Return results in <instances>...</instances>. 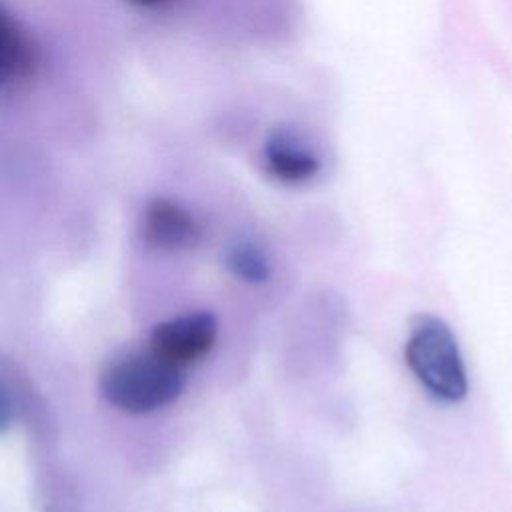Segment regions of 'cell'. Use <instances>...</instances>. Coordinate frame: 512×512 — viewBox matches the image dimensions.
Segmentation results:
<instances>
[{"instance_id": "9c48e42d", "label": "cell", "mask_w": 512, "mask_h": 512, "mask_svg": "<svg viewBox=\"0 0 512 512\" xmlns=\"http://www.w3.org/2000/svg\"><path fill=\"white\" fill-rule=\"evenodd\" d=\"M132 2L142 4V6H154V4H158V2H162V0H132Z\"/></svg>"}, {"instance_id": "8992f818", "label": "cell", "mask_w": 512, "mask_h": 512, "mask_svg": "<svg viewBox=\"0 0 512 512\" xmlns=\"http://www.w3.org/2000/svg\"><path fill=\"white\" fill-rule=\"evenodd\" d=\"M32 70V46L20 26L0 8V88L22 80Z\"/></svg>"}, {"instance_id": "6da1fadb", "label": "cell", "mask_w": 512, "mask_h": 512, "mask_svg": "<svg viewBox=\"0 0 512 512\" xmlns=\"http://www.w3.org/2000/svg\"><path fill=\"white\" fill-rule=\"evenodd\" d=\"M182 388V368L160 358L150 348L110 362L100 378L104 398L128 414L158 410L174 402Z\"/></svg>"}, {"instance_id": "277c9868", "label": "cell", "mask_w": 512, "mask_h": 512, "mask_svg": "<svg viewBox=\"0 0 512 512\" xmlns=\"http://www.w3.org/2000/svg\"><path fill=\"white\" fill-rule=\"evenodd\" d=\"M262 166L270 178L298 186L320 174L322 158L296 128L278 126L262 146Z\"/></svg>"}, {"instance_id": "7a4b0ae2", "label": "cell", "mask_w": 512, "mask_h": 512, "mask_svg": "<svg viewBox=\"0 0 512 512\" xmlns=\"http://www.w3.org/2000/svg\"><path fill=\"white\" fill-rule=\"evenodd\" d=\"M406 364L420 384L444 402L468 392L466 368L448 324L436 316H418L406 340Z\"/></svg>"}, {"instance_id": "ba28073f", "label": "cell", "mask_w": 512, "mask_h": 512, "mask_svg": "<svg viewBox=\"0 0 512 512\" xmlns=\"http://www.w3.org/2000/svg\"><path fill=\"white\" fill-rule=\"evenodd\" d=\"M10 424V404L4 398V394L0 392V432L6 430Z\"/></svg>"}, {"instance_id": "3957f363", "label": "cell", "mask_w": 512, "mask_h": 512, "mask_svg": "<svg viewBox=\"0 0 512 512\" xmlns=\"http://www.w3.org/2000/svg\"><path fill=\"white\" fill-rule=\"evenodd\" d=\"M216 318L194 312L158 324L150 334V350L178 368L200 360L216 340Z\"/></svg>"}, {"instance_id": "5b68a950", "label": "cell", "mask_w": 512, "mask_h": 512, "mask_svg": "<svg viewBox=\"0 0 512 512\" xmlns=\"http://www.w3.org/2000/svg\"><path fill=\"white\" fill-rule=\"evenodd\" d=\"M142 236L154 248L184 250L198 244L202 228L198 220L178 202L156 198L144 210Z\"/></svg>"}, {"instance_id": "52a82bcc", "label": "cell", "mask_w": 512, "mask_h": 512, "mask_svg": "<svg viewBox=\"0 0 512 512\" xmlns=\"http://www.w3.org/2000/svg\"><path fill=\"white\" fill-rule=\"evenodd\" d=\"M226 264L234 276L244 282L260 284L270 276V264L266 254L254 244H238L228 252Z\"/></svg>"}]
</instances>
